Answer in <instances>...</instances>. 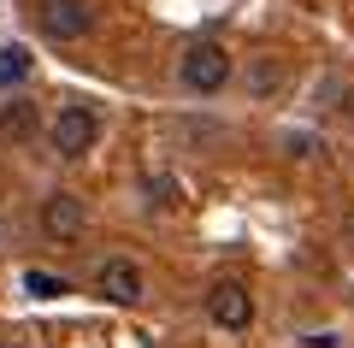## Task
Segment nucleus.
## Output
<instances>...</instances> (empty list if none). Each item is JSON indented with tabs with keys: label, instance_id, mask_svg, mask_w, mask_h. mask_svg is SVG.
Segmentation results:
<instances>
[{
	"label": "nucleus",
	"instance_id": "f257e3e1",
	"mask_svg": "<svg viewBox=\"0 0 354 348\" xmlns=\"http://www.w3.org/2000/svg\"><path fill=\"white\" fill-rule=\"evenodd\" d=\"M177 77H183L189 95H218V89L230 83V53L218 48V42H195V48H183V59H177Z\"/></svg>",
	"mask_w": 354,
	"mask_h": 348
},
{
	"label": "nucleus",
	"instance_id": "f03ea898",
	"mask_svg": "<svg viewBox=\"0 0 354 348\" xmlns=\"http://www.w3.org/2000/svg\"><path fill=\"white\" fill-rule=\"evenodd\" d=\"M95 136H101V118H95L88 100L59 107V118H53V154H59V160H83V154L95 148Z\"/></svg>",
	"mask_w": 354,
	"mask_h": 348
},
{
	"label": "nucleus",
	"instance_id": "7ed1b4c3",
	"mask_svg": "<svg viewBox=\"0 0 354 348\" xmlns=\"http://www.w3.org/2000/svg\"><path fill=\"white\" fill-rule=\"evenodd\" d=\"M83 224H88L83 195H71V189H53L48 207H41V237H48V242H77V237H83Z\"/></svg>",
	"mask_w": 354,
	"mask_h": 348
},
{
	"label": "nucleus",
	"instance_id": "20e7f679",
	"mask_svg": "<svg viewBox=\"0 0 354 348\" xmlns=\"http://www.w3.org/2000/svg\"><path fill=\"white\" fill-rule=\"evenodd\" d=\"M207 319L225 324V331H248V324H254V301H248V289H242L236 277H218V284L207 289Z\"/></svg>",
	"mask_w": 354,
	"mask_h": 348
},
{
	"label": "nucleus",
	"instance_id": "39448f33",
	"mask_svg": "<svg viewBox=\"0 0 354 348\" xmlns=\"http://www.w3.org/2000/svg\"><path fill=\"white\" fill-rule=\"evenodd\" d=\"M95 289H101L106 301H118V307H136L142 301V266L130 260V254H113V260H101V272H95Z\"/></svg>",
	"mask_w": 354,
	"mask_h": 348
},
{
	"label": "nucleus",
	"instance_id": "423d86ee",
	"mask_svg": "<svg viewBox=\"0 0 354 348\" xmlns=\"http://www.w3.org/2000/svg\"><path fill=\"white\" fill-rule=\"evenodd\" d=\"M41 30L53 42H77L95 30V6L88 0H41Z\"/></svg>",
	"mask_w": 354,
	"mask_h": 348
},
{
	"label": "nucleus",
	"instance_id": "0eeeda50",
	"mask_svg": "<svg viewBox=\"0 0 354 348\" xmlns=\"http://www.w3.org/2000/svg\"><path fill=\"white\" fill-rule=\"evenodd\" d=\"M36 100H6V107H0V136H12V142H30L36 136Z\"/></svg>",
	"mask_w": 354,
	"mask_h": 348
},
{
	"label": "nucleus",
	"instance_id": "6e6552de",
	"mask_svg": "<svg viewBox=\"0 0 354 348\" xmlns=\"http://www.w3.org/2000/svg\"><path fill=\"white\" fill-rule=\"evenodd\" d=\"M24 77H30V53L18 48V42H12V48H0V89H18Z\"/></svg>",
	"mask_w": 354,
	"mask_h": 348
},
{
	"label": "nucleus",
	"instance_id": "1a4fd4ad",
	"mask_svg": "<svg viewBox=\"0 0 354 348\" xmlns=\"http://www.w3.org/2000/svg\"><path fill=\"white\" fill-rule=\"evenodd\" d=\"M278 83H283V65H278V59H254V71H248V89H254V100L278 95Z\"/></svg>",
	"mask_w": 354,
	"mask_h": 348
},
{
	"label": "nucleus",
	"instance_id": "9d476101",
	"mask_svg": "<svg viewBox=\"0 0 354 348\" xmlns=\"http://www.w3.org/2000/svg\"><path fill=\"white\" fill-rule=\"evenodd\" d=\"M24 289H30V295H41V301H53V295H65L71 284L53 277V272H24Z\"/></svg>",
	"mask_w": 354,
	"mask_h": 348
},
{
	"label": "nucleus",
	"instance_id": "9b49d317",
	"mask_svg": "<svg viewBox=\"0 0 354 348\" xmlns=\"http://www.w3.org/2000/svg\"><path fill=\"white\" fill-rule=\"evenodd\" d=\"M0 248H6V242H0Z\"/></svg>",
	"mask_w": 354,
	"mask_h": 348
}]
</instances>
